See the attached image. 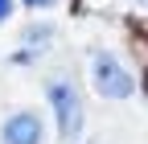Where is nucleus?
<instances>
[{
    "label": "nucleus",
    "mask_w": 148,
    "mask_h": 144,
    "mask_svg": "<svg viewBox=\"0 0 148 144\" xmlns=\"http://www.w3.org/2000/svg\"><path fill=\"white\" fill-rule=\"evenodd\" d=\"M90 82H95V91L103 99H127L136 91V78H132V70H127L115 53H95L90 58Z\"/></svg>",
    "instance_id": "obj_1"
},
{
    "label": "nucleus",
    "mask_w": 148,
    "mask_h": 144,
    "mask_svg": "<svg viewBox=\"0 0 148 144\" xmlns=\"http://www.w3.org/2000/svg\"><path fill=\"white\" fill-rule=\"evenodd\" d=\"M49 103H53V115H58L62 140H74L82 132V99H78V91H74V82L49 78Z\"/></svg>",
    "instance_id": "obj_2"
},
{
    "label": "nucleus",
    "mask_w": 148,
    "mask_h": 144,
    "mask_svg": "<svg viewBox=\"0 0 148 144\" xmlns=\"http://www.w3.org/2000/svg\"><path fill=\"white\" fill-rule=\"evenodd\" d=\"M45 128L41 119H37L33 111H16L12 119H4V128H0V140L4 144H41Z\"/></svg>",
    "instance_id": "obj_3"
},
{
    "label": "nucleus",
    "mask_w": 148,
    "mask_h": 144,
    "mask_svg": "<svg viewBox=\"0 0 148 144\" xmlns=\"http://www.w3.org/2000/svg\"><path fill=\"white\" fill-rule=\"evenodd\" d=\"M49 41H53V25H29L25 33H21V62L25 58H33V53H41V49H49Z\"/></svg>",
    "instance_id": "obj_4"
},
{
    "label": "nucleus",
    "mask_w": 148,
    "mask_h": 144,
    "mask_svg": "<svg viewBox=\"0 0 148 144\" xmlns=\"http://www.w3.org/2000/svg\"><path fill=\"white\" fill-rule=\"evenodd\" d=\"M29 8H49V4H58V0H25Z\"/></svg>",
    "instance_id": "obj_5"
},
{
    "label": "nucleus",
    "mask_w": 148,
    "mask_h": 144,
    "mask_svg": "<svg viewBox=\"0 0 148 144\" xmlns=\"http://www.w3.org/2000/svg\"><path fill=\"white\" fill-rule=\"evenodd\" d=\"M8 12H12V0H0V21H4Z\"/></svg>",
    "instance_id": "obj_6"
}]
</instances>
